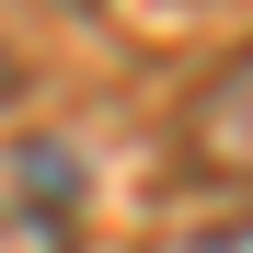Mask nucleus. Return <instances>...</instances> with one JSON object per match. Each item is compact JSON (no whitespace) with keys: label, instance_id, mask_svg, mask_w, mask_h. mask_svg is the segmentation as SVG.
Returning <instances> with one entry per match:
<instances>
[{"label":"nucleus","instance_id":"obj_2","mask_svg":"<svg viewBox=\"0 0 253 253\" xmlns=\"http://www.w3.org/2000/svg\"><path fill=\"white\" fill-rule=\"evenodd\" d=\"M0 253H81V230L46 196H0Z\"/></svg>","mask_w":253,"mask_h":253},{"label":"nucleus","instance_id":"obj_3","mask_svg":"<svg viewBox=\"0 0 253 253\" xmlns=\"http://www.w3.org/2000/svg\"><path fill=\"white\" fill-rule=\"evenodd\" d=\"M150 253H253V219H184V230H161Z\"/></svg>","mask_w":253,"mask_h":253},{"label":"nucleus","instance_id":"obj_4","mask_svg":"<svg viewBox=\"0 0 253 253\" xmlns=\"http://www.w3.org/2000/svg\"><path fill=\"white\" fill-rule=\"evenodd\" d=\"M12 104H23V69H12V46H0V126H12Z\"/></svg>","mask_w":253,"mask_h":253},{"label":"nucleus","instance_id":"obj_1","mask_svg":"<svg viewBox=\"0 0 253 253\" xmlns=\"http://www.w3.org/2000/svg\"><path fill=\"white\" fill-rule=\"evenodd\" d=\"M173 138H184V161L207 184H253V46H230L184 92V126H173Z\"/></svg>","mask_w":253,"mask_h":253}]
</instances>
